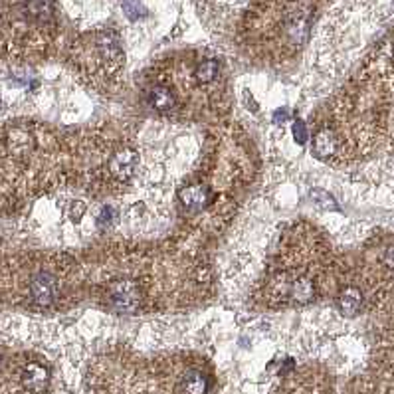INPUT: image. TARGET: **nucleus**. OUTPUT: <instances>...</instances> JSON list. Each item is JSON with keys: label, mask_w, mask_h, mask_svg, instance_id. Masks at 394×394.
Returning <instances> with one entry per match:
<instances>
[{"label": "nucleus", "mask_w": 394, "mask_h": 394, "mask_svg": "<svg viewBox=\"0 0 394 394\" xmlns=\"http://www.w3.org/2000/svg\"><path fill=\"white\" fill-rule=\"evenodd\" d=\"M109 301L117 312L131 313L141 305V290L135 281L119 280L109 288Z\"/></svg>", "instance_id": "nucleus-1"}, {"label": "nucleus", "mask_w": 394, "mask_h": 394, "mask_svg": "<svg viewBox=\"0 0 394 394\" xmlns=\"http://www.w3.org/2000/svg\"><path fill=\"white\" fill-rule=\"evenodd\" d=\"M58 281L54 278L52 273H48V271H42L38 273L30 283V295L34 303H38L42 307H48V305H52L54 301L58 300Z\"/></svg>", "instance_id": "nucleus-2"}, {"label": "nucleus", "mask_w": 394, "mask_h": 394, "mask_svg": "<svg viewBox=\"0 0 394 394\" xmlns=\"http://www.w3.org/2000/svg\"><path fill=\"white\" fill-rule=\"evenodd\" d=\"M95 48H97V54H99L101 62L111 66V68H117L119 62H121V58H123L119 36L111 30L99 32L95 36Z\"/></svg>", "instance_id": "nucleus-3"}, {"label": "nucleus", "mask_w": 394, "mask_h": 394, "mask_svg": "<svg viewBox=\"0 0 394 394\" xmlns=\"http://www.w3.org/2000/svg\"><path fill=\"white\" fill-rule=\"evenodd\" d=\"M50 384V371L40 363H30L24 367L22 371V386L28 393L40 394L48 388Z\"/></svg>", "instance_id": "nucleus-4"}, {"label": "nucleus", "mask_w": 394, "mask_h": 394, "mask_svg": "<svg viewBox=\"0 0 394 394\" xmlns=\"http://www.w3.org/2000/svg\"><path fill=\"white\" fill-rule=\"evenodd\" d=\"M137 161H139V156H137L135 151H131V149H123V151H119V153H115L113 159L109 161V171H111V175L117 178H129L133 177V173H135L137 168Z\"/></svg>", "instance_id": "nucleus-5"}, {"label": "nucleus", "mask_w": 394, "mask_h": 394, "mask_svg": "<svg viewBox=\"0 0 394 394\" xmlns=\"http://www.w3.org/2000/svg\"><path fill=\"white\" fill-rule=\"evenodd\" d=\"M180 200H183V204L188 210H200V208H204L208 204L210 192L202 185H192V187H187L180 192Z\"/></svg>", "instance_id": "nucleus-6"}, {"label": "nucleus", "mask_w": 394, "mask_h": 394, "mask_svg": "<svg viewBox=\"0 0 394 394\" xmlns=\"http://www.w3.org/2000/svg\"><path fill=\"white\" fill-rule=\"evenodd\" d=\"M363 307V293L357 288H347L339 295V309L345 317H355Z\"/></svg>", "instance_id": "nucleus-7"}, {"label": "nucleus", "mask_w": 394, "mask_h": 394, "mask_svg": "<svg viewBox=\"0 0 394 394\" xmlns=\"http://www.w3.org/2000/svg\"><path fill=\"white\" fill-rule=\"evenodd\" d=\"M210 381L204 373L200 371H188L183 381H180V390L185 394H207Z\"/></svg>", "instance_id": "nucleus-8"}, {"label": "nucleus", "mask_w": 394, "mask_h": 394, "mask_svg": "<svg viewBox=\"0 0 394 394\" xmlns=\"http://www.w3.org/2000/svg\"><path fill=\"white\" fill-rule=\"evenodd\" d=\"M149 101L153 105V109L161 111V113H166L171 109H175L177 105V97L173 95V92L168 87H163V85H156L151 90L149 94Z\"/></svg>", "instance_id": "nucleus-9"}, {"label": "nucleus", "mask_w": 394, "mask_h": 394, "mask_svg": "<svg viewBox=\"0 0 394 394\" xmlns=\"http://www.w3.org/2000/svg\"><path fill=\"white\" fill-rule=\"evenodd\" d=\"M337 149V139L329 129H321L319 133L313 137V153L319 159H329Z\"/></svg>", "instance_id": "nucleus-10"}, {"label": "nucleus", "mask_w": 394, "mask_h": 394, "mask_svg": "<svg viewBox=\"0 0 394 394\" xmlns=\"http://www.w3.org/2000/svg\"><path fill=\"white\" fill-rule=\"evenodd\" d=\"M315 295V288L307 278H300L290 285V300L295 303H307L313 300Z\"/></svg>", "instance_id": "nucleus-11"}, {"label": "nucleus", "mask_w": 394, "mask_h": 394, "mask_svg": "<svg viewBox=\"0 0 394 394\" xmlns=\"http://www.w3.org/2000/svg\"><path fill=\"white\" fill-rule=\"evenodd\" d=\"M26 14L30 16L32 20L48 22L52 18L54 8L52 4H50V0H28V4H26Z\"/></svg>", "instance_id": "nucleus-12"}, {"label": "nucleus", "mask_w": 394, "mask_h": 394, "mask_svg": "<svg viewBox=\"0 0 394 394\" xmlns=\"http://www.w3.org/2000/svg\"><path fill=\"white\" fill-rule=\"evenodd\" d=\"M218 75V62L216 60H204L197 68V80L200 83H210L216 80Z\"/></svg>", "instance_id": "nucleus-13"}, {"label": "nucleus", "mask_w": 394, "mask_h": 394, "mask_svg": "<svg viewBox=\"0 0 394 394\" xmlns=\"http://www.w3.org/2000/svg\"><path fill=\"white\" fill-rule=\"evenodd\" d=\"M312 200L319 208H325V210H337V202H335V198H333L331 195H327L325 190H319V188L312 190Z\"/></svg>", "instance_id": "nucleus-14"}, {"label": "nucleus", "mask_w": 394, "mask_h": 394, "mask_svg": "<svg viewBox=\"0 0 394 394\" xmlns=\"http://www.w3.org/2000/svg\"><path fill=\"white\" fill-rule=\"evenodd\" d=\"M293 137H295V141L300 145H303L307 141V129H305L303 121H295V125H293Z\"/></svg>", "instance_id": "nucleus-15"}, {"label": "nucleus", "mask_w": 394, "mask_h": 394, "mask_svg": "<svg viewBox=\"0 0 394 394\" xmlns=\"http://www.w3.org/2000/svg\"><path fill=\"white\" fill-rule=\"evenodd\" d=\"M383 261H384V266H386V268L394 270V246H390V248L384 252Z\"/></svg>", "instance_id": "nucleus-16"}, {"label": "nucleus", "mask_w": 394, "mask_h": 394, "mask_svg": "<svg viewBox=\"0 0 394 394\" xmlns=\"http://www.w3.org/2000/svg\"><path fill=\"white\" fill-rule=\"evenodd\" d=\"M197 278H198V281H208V278H210V273H208V270H198Z\"/></svg>", "instance_id": "nucleus-17"}, {"label": "nucleus", "mask_w": 394, "mask_h": 394, "mask_svg": "<svg viewBox=\"0 0 394 394\" xmlns=\"http://www.w3.org/2000/svg\"><path fill=\"white\" fill-rule=\"evenodd\" d=\"M0 364H2V363H0Z\"/></svg>", "instance_id": "nucleus-18"}]
</instances>
